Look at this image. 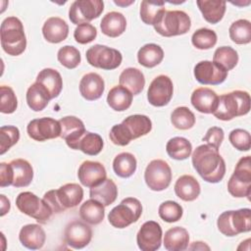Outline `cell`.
Wrapping results in <instances>:
<instances>
[{"mask_svg":"<svg viewBox=\"0 0 251 251\" xmlns=\"http://www.w3.org/2000/svg\"><path fill=\"white\" fill-rule=\"evenodd\" d=\"M192 165L198 175L207 182L218 183L226 174V163L219 149L208 144L199 145L192 153Z\"/></svg>","mask_w":251,"mask_h":251,"instance_id":"1","label":"cell"},{"mask_svg":"<svg viewBox=\"0 0 251 251\" xmlns=\"http://www.w3.org/2000/svg\"><path fill=\"white\" fill-rule=\"evenodd\" d=\"M152 129V122L145 115H131L126 117L121 124L112 126L109 137L119 146L127 145L132 139H136L149 133Z\"/></svg>","mask_w":251,"mask_h":251,"instance_id":"2","label":"cell"},{"mask_svg":"<svg viewBox=\"0 0 251 251\" xmlns=\"http://www.w3.org/2000/svg\"><path fill=\"white\" fill-rule=\"evenodd\" d=\"M250 94L243 90H233L220 95L213 115L221 121H230L244 116L250 111Z\"/></svg>","mask_w":251,"mask_h":251,"instance_id":"3","label":"cell"},{"mask_svg":"<svg viewBox=\"0 0 251 251\" xmlns=\"http://www.w3.org/2000/svg\"><path fill=\"white\" fill-rule=\"evenodd\" d=\"M2 49L11 56H19L25 50L26 37L22 22L16 17L6 18L0 27Z\"/></svg>","mask_w":251,"mask_h":251,"instance_id":"4","label":"cell"},{"mask_svg":"<svg viewBox=\"0 0 251 251\" xmlns=\"http://www.w3.org/2000/svg\"><path fill=\"white\" fill-rule=\"evenodd\" d=\"M82 198L83 189L77 183H66L58 189L47 191L43 195L44 201L49 205L53 213L56 214L76 207Z\"/></svg>","mask_w":251,"mask_h":251,"instance_id":"5","label":"cell"},{"mask_svg":"<svg viewBox=\"0 0 251 251\" xmlns=\"http://www.w3.org/2000/svg\"><path fill=\"white\" fill-rule=\"evenodd\" d=\"M217 226L226 236H235L251 230V210L242 208L223 212L217 221Z\"/></svg>","mask_w":251,"mask_h":251,"instance_id":"6","label":"cell"},{"mask_svg":"<svg viewBox=\"0 0 251 251\" xmlns=\"http://www.w3.org/2000/svg\"><path fill=\"white\" fill-rule=\"evenodd\" d=\"M141 214L142 205L140 201L134 197H126L110 211L108 221L116 228H125L137 222Z\"/></svg>","mask_w":251,"mask_h":251,"instance_id":"7","label":"cell"},{"mask_svg":"<svg viewBox=\"0 0 251 251\" xmlns=\"http://www.w3.org/2000/svg\"><path fill=\"white\" fill-rule=\"evenodd\" d=\"M190 27L191 20L189 16L179 10L165 11L161 20L154 25V29L165 37L185 34Z\"/></svg>","mask_w":251,"mask_h":251,"instance_id":"8","label":"cell"},{"mask_svg":"<svg viewBox=\"0 0 251 251\" xmlns=\"http://www.w3.org/2000/svg\"><path fill=\"white\" fill-rule=\"evenodd\" d=\"M17 208L24 214L35 219L39 224H46L53 215L52 209L44 201L30 191L21 192L16 198Z\"/></svg>","mask_w":251,"mask_h":251,"instance_id":"9","label":"cell"},{"mask_svg":"<svg viewBox=\"0 0 251 251\" xmlns=\"http://www.w3.org/2000/svg\"><path fill=\"white\" fill-rule=\"evenodd\" d=\"M85 57L90 66L107 71L117 69L123 61L122 53L119 50L101 44H95L88 48Z\"/></svg>","mask_w":251,"mask_h":251,"instance_id":"10","label":"cell"},{"mask_svg":"<svg viewBox=\"0 0 251 251\" xmlns=\"http://www.w3.org/2000/svg\"><path fill=\"white\" fill-rule=\"evenodd\" d=\"M144 180L147 186L153 191L165 190L171 184V167L164 160H152L145 169Z\"/></svg>","mask_w":251,"mask_h":251,"instance_id":"11","label":"cell"},{"mask_svg":"<svg viewBox=\"0 0 251 251\" xmlns=\"http://www.w3.org/2000/svg\"><path fill=\"white\" fill-rule=\"evenodd\" d=\"M104 10L101 0H75L69 9V18L74 25L89 24L97 19Z\"/></svg>","mask_w":251,"mask_h":251,"instance_id":"12","label":"cell"},{"mask_svg":"<svg viewBox=\"0 0 251 251\" xmlns=\"http://www.w3.org/2000/svg\"><path fill=\"white\" fill-rule=\"evenodd\" d=\"M26 132L31 139L42 142L48 139L60 137L61 126L59 121L49 117H44L31 120L26 126Z\"/></svg>","mask_w":251,"mask_h":251,"instance_id":"13","label":"cell"},{"mask_svg":"<svg viewBox=\"0 0 251 251\" xmlns=\"http://www.w3.org/2000/svg\"><path fill=\"white\" fill-rule=\"evenodd\" d=\"M174 94L172 79L165 75L156 76L147 90L148 102L155 107H163L169 104Z\"/></svg>","mask_w":251,"mask_h":251,"instance_id":"14","label":"cell"},{"mask_svg":"<svg viewBox=\"0 0 251 251\" xmlns=\"http://www.w3.org/2000/svg\"><path fill=\"white\" fill-rule=\"evenodd\" d=\"M163 230L155 221L145 222L136 234V243L141 251H155L161 247Z\"/></svg>","mask_w":251,"mask_h":251,"instance_id":"15","label":"cell"},{"mask_svg":"<svg viewBox=\"0 0 251 251\" xmlns=\"http://www.w3.org/2000/svg\"><path fill=\"white\" fill-rule=\"evenodd\" d=\"M194 76L201 84L218 85L227 77V71L213 61H201L194 67Z\"/></svg>","mask_w":251,"mask_h":251,"instance_id":"16","label":"cell"},{"mask_svg":"<svg viewBox=\"0 0 251 251\" xmlns=\"http://www.w3.org/2000/svg\"><path fill=\"white\" fill-rule=\"evenodd\" d=\"M92 238V229L85 223L75 220L67 225L64 231L65 242L74 249H81L89 244Z\"/></svg>","mask_w":251,"mask_h":251,"instance_id":"17","label":"cell"},{"mask_svg":"<svg viewBox=\"0 0 251 251\" xmlns=\"http://www.w3.org/2000/svg\"><path fill=\"white\" fill-rule=\"evenodd\" d=\"M77 177L83 186L91 188L103 182L107 178V173L101 163L86 160L79 166Z\"/></svg>","mask_w":251,"mask_h":251,"instance_id":"18","label":"cell"},{"mask_svg":"<svg viewBox=\"0 0 251 251\" xmlns=\"http://www.w3.org/2000/svg\"><path fill=\"white\" fill-rule=\"evenodd\" d=\"M59 123L61 126L60 137L66 141L70 148L75 150L76 142L86 131L83 122L75 116H67L60 119Z\"/></svg>","mask_w":251,"mask_h":251,"instance_id":"19","label":"cell"},{"mask_svg":"<svg viewBox=\"0 0 251 251\" xmlns=\"http://www.w3.org/2000/svg\"><path fill=\"white\" fill-rule=\"evenodd\" d=\"M104 79L96 73H88L84 75L79 81V92L81 96L88 101L99 99L104 93Z\"/></svg>","mask_w":251,"mask_h":251,"instance_id":"20","label":"cell"},{"mask_svg":"<svg viewBox=\"0 0 251 251\" xmlns=\"http://www.w3.org/2000/svg\"><path fill=\"white\" fill-rule=\"evenodd\" d=\"M219 96L217 93L208 87L196 88L190 97L192 106L200 113L213 114L217 107Z\"/></svg>","mask_w":251,"mask_h":251,"instance_id":"21","label":"cell"},{"mask_svg":"<svg viewBox=\"0 0 251 251\" xmlns=\"http://www.w3.org/2000/svg\"><path fill=\"white\" fill-rule=\"evenodd\" d=\"M19 239L22 245L27 249L37 250L43 247L46 240V234L39 225L28 224L21 228Z\"/></svg>","mask_w":251,"mask_h":251,"instance_id":"22","label":"cell"},{"mask_svg":"<svg viewBox=\"0 0 251 251\" xmlns=\"http://www.w3.org/2000/svg\"><path fill=\"white\" fill-rule=\"evenodd\" d=\"M42 34L50 43H60L69 35L68 24L59 17L47 19L42 26Z\"/></svg>","mask_w":251,"mask_h":251,"instance_id":"23","label":"cell"},{"mask_svg":"<svg viewBox=\"0 0 251 251\" xmlns=\"http://www.w3.org/2000/svg\"><path fill=\"white\" fill-rule=\"evenodd\" d=\"M201 188L198 180L190 176L183 175L177 178L175 183L176 195L183 201H194L200 194Z\"/></svg>","mask_w":251,"mask_h":251,"instance_id":"24","label":"cell"},{"mask_svg":"<svg viewBox=\"0 0 251 251\" xmlns=\"http://www.w3.org/2000/svg\"><path fill=\"white\" fill-rule=\"evenodd\" d=\"M126 27V20L122 13L109 12L101 20L100 28L102 33L109 37L122 35Z\"/></svg>","mask_w":251,"mask_h":251,"instance_id":"25","label":"cell"},{"mask_svg":"<svg viewBox=\"0 0 251 251\" xmlns=\"http://www.w3.org/2000/svg\"><path fill=\"white\" fill-rule=\"evenodd\" d=\"M35 81L48 90L51 99L58 97L63 89V79L60 73L51 68H45L40 71Z\"/></svg>","mask_w":251,"mask_h":251,"instance_id":"26","label":"cell"},{"mask_svg":"<svg viewBox=\"0 0 251 251\" xmlns=\"http://www.w3.org/2000/svg\"><path fill=\"white\" fill-rule=\"evenodd\" d=\"M13 173V186H28L33 178V169L25 159H14L10 162Z\"/></svg>","mask_w":251,"mask_h":251,"instance_id":"27","label":"cell"},{"mask_svg":"<svg viewBox=\"0 0 251 251\" xmlns=\"http://www.w3.org/2000/svg\"><path fill=\"white\" fill-rule=\"evenodd\" d=\"M25 98L27 106L34 112L44 110L51 100L48 90L42 84L36 81L27 88Z\"/></svg>","mask_w":251,"mask_h":251,"instance_id":"28","label":"cell"},{"mask_svg":"<svg viewBox=\"0 0 251 251\" xmlns=\"http://www.w3.org/2000/svg\"><path fill=\"white\" fill-rule=\"evenodd\" d=\"M120 85L126 87L132 95L139 94L145 85V77L143 73L136 68L125 69L119 76Z\"/></svg>","mask_w":251,"mask_h":251,"instance_id":"29","label":"cell"},{"mask_svg":"<svg viewBox=\"0 0 251 251\" xmlns=\"http://www.w3.org/2000/svg\"><path fill=\"white\" fill-rule=\"evenodd\" d=\"M196 4L205 21L212 25L218 24L222 21L226 9V3L225 1L199 0Z\"/></svg>","mask_w":251,"mask_h":251,"instance_id":"30","label":"cell"},{"mask_svg":"<svg viewBox=\"0 0 251 251\" xmlns=\"http://www.w3.org/2000/svg\"><path fill=\"white\" fill-rule=\"evenodd\" d=\"M188 231L181 226L168 229L164 235V246L169 251H183L188 247Z\"/></svg>","mask_w":251,"mask_h":251,"instance_id":"31","label":"cell"},{"mask_svg":"<svg viewBox=\"0 0 251 251\" xmlns=\"http://www.w3.org/2000/svg\"><path fill=\"white\" fill-rule=\"evenodd\" d=\"M90 198L102 203L105 207L115 202L118 196V187L111 178H106L100 184L91 187L89 191Z\"/></svg>","mask_w":251,"mask_h":251,"instance_id":"32","label":"cell"},{"mask_svg":"<svg viewBox=\"0 0 251 251\" xmlns=\"http://www.w3.org/2000/svg\"><path fill=\"white\" fill-rule=\"evenodd\" d=\"M132 94L122 85H116L110 89L107 95L108 105L117 112L127 110L132 103Z\"/></svg>","mask_w":251,"mask_h":251,"instance_id":"33","label":"cell"},{"mask_svg":"<svg viewBox=\"0 0 251 251\" xmlns=\"http://www.w3.org/2000/svg\"><path fill=\"white\" fill-rule=\"evenodd\" d=\"M79 216L83 222L89 225H98L104 220L105 206L91 198L81 204L79 207Z\"/></svg>","mask_w":251,"mask_h":251,"instance_id":"34","label":"cell"},{"mask_svg":"<svg viewBox=\"0 0 251 251\" xmlns=\"http://www.w3.org/2000/svg\"><path fill=\"white\" fill-rule=\"evenodd\" d=\"M164 59V51L161 46L155 43L143 45L137 52L138 63L145 68H154Z\"/></svg>","mask_w":251,"mask_h":251,"instance_id":"35","label":"cell"},{"mask_svg":"<svg viewBox=\"0 0 251 251\" xmlns=\"http://www.w3.org/2000/svg\"><path fill=\"white\" fill-rule=\"evenodd\" d=\"M164 1H142L140 4V19L146 25H155L165 13Z\"/></svg>","mask_w":251,"mask_h":251,"instance_id":"36","label":"cell"},{"mask_svg":"<svg viewBox=\"0 0 251 251\" xmlns=\"http://www.w3.org/2000/svg\"><path fill=\"white\" fill-rule=\"evenodd\" d=\"M137 162L133 154L122 152L118 154L113 161V170L115 174L123 178L131 176L136 171Z\"/></svg>","mask_w":251,"mask_h":251,"instance_id":"37","label":"cell"},{"mask_svg":"<svg viewBox=\"0 0 251 251\" xmlns=\"http://www.w3.org/2000/svg\"><path fill=\"white\" fill-rule=\"evenodd\" d=\"M103 146V139L98 133L85 131L76 142L75 150H80L89 156H96L102 151Z\"/></svg>","mask_w":251,"mask_h":251,"instance_id":"38","label":"cell"},{"mask_svg":"<svg viewBox=\"0 0 251 251\" xmlns=\"http://www.w3.org/2000/svg\"><path fill=\"white\" fill-rule=\"evenodd\" d=\"M166 151L172 159L181 161L187 159L191 155L192 145L188 139L181 136H176L167 142Z\"/></svg>","mask_w":251,"mask_h":251,"instance_id":"39","label":"cell"},{"mask_svg":"<svg viewBox=\"0 0 251 251\" xmlns=\"http://www.w3.org/2000/svg\"><path fill=\"white\" fill-rule=\"evenodd\" d=\"M228 33L234 43L248 44L251 41V24L245 19L237 20L230 25Z\"/></svg>","mask_w":251,"mask_h":251,"instance_id":"40","label":"cell"},{"mask_svg":"<svg viewBox=\"0 0 251 251\" xmlns=\"http://www.w3.org/2000/svg\"><path fill=\"white\" fill-rule=\"evenodd\" d=\"M213 62L224 68L226 71L232 70L238 63V54L230 46H221L216 49Z\"/></svg>","mask_w":251,"mask_h":251,"instance_id":"41","label":"cell"},{"mask_svg":"<svg viewBox=\"0 0 251 251\" xmlns=\"http://www.w3.org/2000/svg\"><path fill=\"white\" fill-rule=\"evenodd\" d=\"M171 123L176 128L186 130L195 125V116L187 107L180 106L172 112Z\"/></svg>","mask_w":251,"mask_h":251,"instance_id":"42","label":"cell"},{"mask_svg":"<svg viewBox=\"0 0 251 251\" xmlns=\"http://www.w3.org/2000/svg\"><path fill=\"white\" fill-rule=\"evenodd\" d=\"M217 33L209 28L202 27L193 32L191 42L199 50H207L214 47L217 43Z\"/></svg>","mask_w":251,"mask_h":251,"instance_id":"43","label":"cell"},{"mask_svg":"<svg viewBox=\"0 0 251 251\" xmlns=\"http://www.w3.org/2000/svg\"><path fill=\"white\" fill-rule=\"evenodd\" d=\"M57 59L62 66L69 70L76 68L81 61L79 51L72 45H65L61 47L57 53Z\"/></svg>","mask_w":251,"mask_h":251,"instance_id":"44","label":"cell"},{"mask_svg":"<svg viewBox=\"0 0 251 251\" xmlns=\"http://www.w3.org/2000/svg\"><path fill=\"white\" fill-rule=\"evenodd\" d=\"M158 214L163 221L167 223H175L181 219L183 209L177 202L168 200L160 204Z\"/></svg>","mask_w":251,"mask_h":251,"instance_id":"45","label":"cell"},{"mask_svg":"<svg viewBox=\"0 0 251 251\" xmlns=\"http://www.w3.org/2000/svg\"><path fill=\"white\" fill-rule=\"evenodd\" d=\"M20 139V130L14 126H3L0 128V154H5Z\"/></svg>","mask_w":251,"mask_h":251,"instance_id":"46","label":"cell"},{"mask_svg":"<svg viewBox=\"0 0 251 251\" xmlns=\"http://www.w3.org/2000/svg\"><path fill=\"white\" fill-rule=\"evenodd\" d=\"M0 111L3 114H12L18 107V99L14 90L7 85L0 86Z\"/></svg>","mask_w":251,"mask_h":251,"instance_id":"47","label":"cell"},{"mask_svg":"<svg viewBox=\"0 0 251 251\" xmlns=\"http://www.w3.org/2000/svg\"><path fill=\"white\" fill-rule=\"evenodd\" d=\"M228 140L239 151H249L251 147L250 133L242 128H235L229 132Z\"/></svg>","mask_w":251,"mask_h":251,"instance_id":"48","label":"cell"},{"mask_svg":"<svg viewBox=\"0 0 251 251\" xmlns=\"http://www.w3.org/2000/svg\"><path fill=\"white\" fill-rule=\"evenodd\" d=\"M97 36V29L94 25L90 24H81L78 25L75 31L74 37L75 41L79 44H87L93 41Z\"/></svg>","mask_w":251,"mask_h":251,"instance_id":"49","label":"cell"},{"mask_svg":"<svg viewBox=\"0 0 251 251\" xmlns=\"http://www.w3.org/2000/svg\"><path fill=\"white\" fill-rule=\"evenodd\" d=\"M237 180L251 183V158L250 156L242 157L238 160L234 172L231 175Z\"/></svg>","mask_w":251,"mask_h":251,"instance_id":"50","label":"cell"},{"mask_svg":"<svg viewBox=\"0 0 251 251\" xmlns=\"http://www.w3.org/2000/svg\"><path fill=\"white\" fill-rule=\"evenodd\" d=\"M227 190L229 194L232 195L233 197L249 198L251 194V183H246V182L237 180L231 176L227 181Z\"/></svg>","mask_w":251,"mask_h":251,"instance_id":"51","label":"cell"},{"mask_svg":"<svg viewBox=\"0 0 251 251\" xmlns=\"http://www.w3.org/2000/svg\"><path fill=\"white\" fill-rule=\"evenodd\" d=\"M224 137H225V132L222 127L212 126L207 130V132L202 140L205 141L206 144H208L216 149H219L224 140Z\"/></svg>","mask_w":251,"mask_h":251,"instance_id":"52","label":"cell"},{"mask_svg":"<svg viewBox=\"0 0 251 251\" xmlns=\"http://www.w3.org/2000/svg\"><path fill=\"white\" fill-rule=\"evenodd\" d=\"M13 184V173L10 163L0 164V187H6Z\"/></svg>","mask_w":251,"mask_h":251,"instance_id":"53","label":"cell"},{"mask_svg":"<svg viewBox=\"0 0 251 251\" xmlns=\"http://www.w3.org/2000/svg\"><path fill=\"white\" fill-rule=\"evenodd\" d=\"M0 198H1V213H0V215H1V217H3L5 214H7L9 212L11 205H10L9 199H7L5 195L1 194Z\"/></svg>","mask_w":251,"mask_h":251,"instance_id":"54","label":"cell"},{"mask_svg":"<svg viewBox=\"0 0 251 251\" xmlns=\"http://www.w3.org/2000/svg\"><path fill=\"white\" fill-rule=\"evenodd\" d=\"M190 250H210V247L202 241H194L189 247Z\"/></svg>","mask_w":251,"mask_h":251,"instance_id":"55","label":"cell"},{"mask_svg":"<svg viewBox=\"0 0 251 251\" xmlns=\"http://www.w3.org/2000/svg\"><path fill=\"white\" fill-rule=\"evenodd\" d=\"M115 2V4H117V5H119V6H127V5H130L131 3H133L134 1H129V2H126V3H124V2H121V1H114Z\"/></svg>","mask_w":251,"mask_h":251,"instance_id":"56","label":"cell"}]
</instances>
